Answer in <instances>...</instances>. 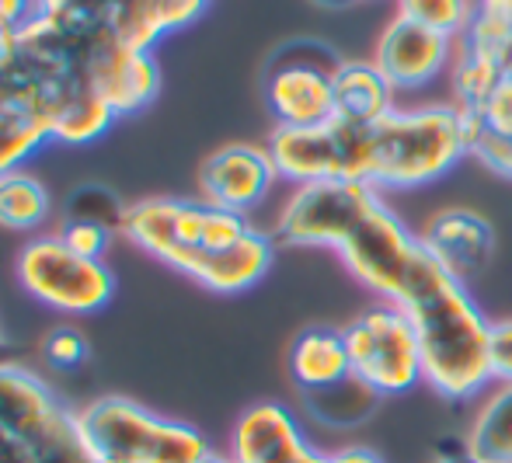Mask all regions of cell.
<instances>
[{
	"mask_svg": "<svg viewBox=\"0 0 512 463\" xmlns=\"http://www.w3.org/2000/svg\"><path fill=\"white\" fill-rule=\"evenodd\" d=\"M272 237L290 248H331L366 289L405 310L422 342L425 383L436 394L467 401L492 387V321L373 185H300Z\"/></svg>",
	"mask_w": 512,
	"mask_h": 463,
	"instance_id": "cell-1",
	"label": "cell"
},
{
	"mask_svg": "<svg viewBox=\"0 0 512 463\" xmlns=\"http://www.w3.org/2000/svg\"><path fill=\"white\" fill-rule=\"evenodd\" d=\"M122 237L168 269L223 296L244 293L262 282L276 258V237L258 230L248 213L178 195H157L126 206Z\"/></svg>",
	"mask_w": 512,
	"mask_h": 463,
	"instance_id": "cell-2",
	"label": "cell"
},
{
	"mask_svg": "<svg viewBox=\"0 0 512 463\" xmlns=\"http://www.w3.org/2000/svg\"><path fill=\"white\" fill-rule=\"evenodd\" d=\"M335 129L338 182H363L377 192L422 188L467 157L464 115L457 105H398L366 126L335 115Z\"/></svg>",
	"mask_w": 512,
	"mask_h": 463,
	"instance_id": "cell-3",
	"label": "cell"
},
{
	"mask_svg": "<svg viewBox=\"0 0 512 463\" xmlns=\"http://www.w3.org/2000/svg\"><path fill=\"white\" fill-rule=\"evenodd\" d=\"M0 463H95L77 411L21 363L0 366Z\"/></svg>",
	"mask_w": 512,
	"mask_h": 463,
	"instance_id": "cell-4",
	"label": "cell"
},
{
	"mask_svg": "<svg viewBox=\"0 0 512 463\" xmlns=\"http://www.w3.org/2000/svg\"><path fill=\"white\" fill-rule=\"evenodd\" d=\"M84 446L95 460L112 463H199L209 443L189 422H175L129 397H98L77 411Z\"/></svg>",
	"mask_w": 512,
	"mask_h": 463,
	"instance_id": "cell-5",
	"label": "cell"
},
{
	"mask_svg": "<svg viewBox=\"0 0 512 463\" xmlns=\"http://www.w3.org/2000/svg\"><path fill=\"white\" fill-rule=\"evenodd\" d=\"M342 335L349 349L352 380L363 383L370 394H408L425 380L418 331L411 317L394 303H377L363 310L356 321L345 324Z\"/></svg>",
	"mask_w": 512,
	"mask_h": 463,
	"instance_id": "cell-6",
	"label": "cell"
},
{
	"mask_svg": "<svg viewBox=\"0 0 512 463\" xmlns=\"http://www.w3.org/2000/svg\"><path fill=\"white\" fill-rule=\"evenodd\" d=\"M14 272L35 303L74 317L98 314L115 296V276L102 258L77 255L56 234L32 237L21 248Z\"/></svg>",
	"mask_w": 512,
	"mask_h": 463,
	"instance_id": "cell-7",
	"label": "cell"
},
{
	"mask_svg": "<svg viewBox=\"0 0 512 463\" xmlns=\"http://www.w3.org/2000/svg\"><path fill=\"white\" fill-rule=\"evenodd\" d=\"M234 463H380L373 450L349 446L342 453H317L290 408L276 401L251 404L230 436Z\"/></svg>",
	"mask_w": 512,
	"mask_h": 463,
	"instance_id": "cell-8",
	"label": "cell"
},
{
	"mask_svg": "<svg viewBox=\"0 0 512 463\" xmlns=\"http://www.w3.org/2000/svg\"><path fill=\"white\" fill-rule=\"evenodd\" d=\"M453 53H457V39L394 14L391 25H384V32L377 35L370 60L391 81L394 91L408 94L429 88L436 77L450 74Z\"/></svg>",
	"mask_w": 512,
	"mask_h": 463,
	"instance_id": "cell-9",
	"label": "cell"
},
{
	"mask_svg": "<svg viewBox=\"0 0 512 463\" xmlns=\"http://www.w3.org/2000/svg\"><path fill=\"white\" fill-rule=\"evenodd\" d=\"M276 182L279 171L272 164L269 147L227 143L216 154H209L203 168H199V199L234 209V213H251V209L269 199Z\"/></svg>",
	"mask_w": 512,
	"mask_h": 463,
	"instance_id": "cell-10",
	"label": "cell"
},
{
	"mask_svg": "<svg viewBox=\"0 0 512 463\" xmlns=\"http://www.w3.org/2000/svg\"><path fill=\"white\" fill-rule=\"evenodd\" d=\"M91 81L122 119L154 105V98L161 94V67L154 53L126 46L112 28H102L91 49Z\"/></svg>",
	"mask_w": 512,
	"mask_h": 463,
	"instance_id": "cell-11",
	"label": "cell"
},
{
	"mask_svg": "<svg viewBox=\"0 0 512 463\" xmlns=\"http://www.w3.org/2000/svg\"><path fill=\"white\" fill-rule=\"evenodd\" d=\"M335 67L338 60L331 67H321L314 60L283 56L265 81V101L276 115V126L307 129L335 119Z\"/></svg>",
	"mask_w": 512,
	"mask_h": 463,
	"instance_id": "cell-12",
	"label": "cell"
},
{
	"mask_svg": "<svg viewBox=\"0 0 512 463\" xmlns=\"http://www.w3.org/2000/svg\"><path fill=\"white\" fill-rule=\"evenodd\" d=\"M422 244L439 258L446 272H453L460 282L478 276L495 255V230L474 209H439L425 223Z\"/></svg>",
	"mask_w": 512,
	"mask_h": 463,
	"instance_id": "cell-13",
	"label": "cell"
},
{
	"mask_svg": "<svg viewBox=\"0 0 512 463\" xmlns=\"http://www.w3.org/2000/svg\"><path fill=\"white\" fill-rule=\"evenodd\" d=\"M206 7L209 0H119L112 18H108V28L126 46L154 53L161 39L196 25L206 14Z\"/></svg>",
	"mask_w": 512,
	"mask_h": 463,
	"instance_id": "cell-14",
	"label": "cell"
},
{
	"mask_svg": "<svg viewBox=\"0 0 512 463\" xmlns=\"http://www.w3.org/2000/svg\"><path fill=\"white\" fill-rule=\"evenodd\" d=\"M290 376L304 394H328L352 380L345 335L335 328H307L290 349Z\"/></svg>",
	"mask_w": 512,
	"mask_h": 463,
	"instance_id": "cell-15",
	"label": "cell"
},
{
	"mask_svg": "<svg viewBox=\"0 0 512 463\" xmlns=\"http://www.w3.org/2000/svg\"><path fill=\"white\" fill-rule=\"evenodd\" d=\"M335 108L338 119L377 122L398 108V91L391 88L373 60H338L335 67Z\"/></svg>",
	"mask_w": 512,
	"mask_h": 463,
	"instance_id": "cell-16",
	"label": "cell"
},
{
	"mask_svg": "<svg viewBox=\"0 0 512 463\" xmlns=\"http://www.w3.org/2000/svg\"><path fill=\"white\" fill-rule=\"evenodd\" d=\"M464 443L481 463H512V383L485 390Z\"/></svg>",
	"mask_w": 512,
	"mask_h": 463,
	"instance_id": "cell-17",
	"label": "cell"
},
{
	"mask_svg": "<svg viewBox=\"0 0 512 463\" xmlns=\"http://www.w3.org/2000/svg\"><path fill=\"white\" fill-rule=\"evenodd\" d=\"M46 143H53L46 119L35 108H28L25 101L0 91V175L18 171Z\"/></svg>",
	"mask_w": 512,
	"mask_h": 463,
	"instance_id": "cell-18",
	"label": "cell"
},
{
	"mask_svg": "<svg viewBox=\"0 0 512 463\" xmlns=\"http://www.w3.org/2000/svg\"><path fill=\"white\" fill-rule=\"evenodd\" d=\"M49 213H53V195L32 171L18 168L11 175H0V227L14 234H35L46 227Z\"/></svg>",
	"mask_w": 512,
	"mask_h": 463,
	"instance_id": "cell-19",
	"label": "cell"
},
{
	"mask_svg": "<svg viewBox=\"0 0 512 463\" xmlns=\"http://www.w3.org/2000/svg\"><path fill=\"white\" fill-rule=\"evenodd\" d=\"M502 77L506 74H502L499 63L457 42V53H453V67H450V88H453V105L460 112L481 115V108H485L492 91L502 84Z\"/></svg>",
	"mask_w": 512,
	"mask_h": 463,
	"instance_id": "cell-20",
	"label": "cell"
},
{
	"mask_svg": "<svg viewBox=\"0 0 512 463\" xmlns=\"http://www.w3.org/2000/svg\"><path fill=\"white\" fill-rule=\"evenodd\" d=\"M474 11H478V0H398V18H408L450 39H460L467 32Z\"/></svg>",
	"mask_w": 512,
	"mask_h": 463,
	"instance_id": "cell-21",
	"label": "cell"
},
{
	"mask_svg": "<svg viewBox=\"0 0 512 463\" xmlns=\"http://www.w3.org/2000/svg\"><path fill=\"white\" fill-rule=\"evenodd\" d=\"M56 237H60L70 251H77V255L102 258L105 262V251H108V244H112V227H105V223H98V220H84V216H67L63 227L56 230Z\"/></svg>",
	"mask_w": 512,
	"mask_h": 463,
	"instance_id": "cell-22",
	"label": "cell"
},
{
	"mask_svg": "<svg viewBox=\"0 0 512 463\" xmlns=\"http://www.w3.org/2000/svg\"><path fill=\"white\" fill-rule=\"evenodd\" d=\"M119 0H39V14L70 21V25H105Z\"/></svg>",
	"mask_w": 512,
	"mask_h": 463,
	"instance_id": "cell-23",
	"label": "cell"
},
{
	"mask_svg": "<svg viewBox=\"0 0 512 463\" xmlns=\"http://www.w3.org/2000/svg\"><path fill=\"white\" fill-rule=\"evenodd\" d=\"M46 359L56 366V370H77V366L88 363V338L74 328H56L53 335L42 345Z\"/></svg>",
	"mask_w": 512,
	"mask_h": 463,
	"instance_id": "cell-24",
	"label": "cell"
},
{
	"mask_svg": "<svg viewBox=\"0 0 512 463\" xmlns=\"http://www.w3.org/2000/svg\"><path fill=\"white\" fill-rule=\"evenodd\" d=\"M488 363H492V383H512V321H492Z\"/></svg>",
	"mask_w": 512,
	"mask_h": 463,
	"instance_id": "cell-25",
	"label": "cell"
},
{
	"mask_svg": "<svg viewBox=\"0 0 512 463\" xmlns=\"http://www.w3.org/2000/svg\"><path fill=\"white\" fill-rule=\"evenodd\" d=\"M481 122H485L492 133L509 136L512 140V77H502V84L492 91V98L485 101Z\"/></svg>",
	"mask_w": 512,
	"mask_h": 463,
	"instance_id": "cell-26",
	"label": "cell"
},
{
	"mask_svg": "<svg viewBox=\"0 0 512 463\" xmlns=\"http://www.w3.org/2000/svg\"><path fill=\"white\" fill-rule=\"evenodd\" d=\"M39 14V0H0V39L25 28Z\"/></svg>",
	"mask_w": 512,
	"mask_h": 463,
	"instance_id": "cell-27",
	"label": "cell"
},
{
	"mask_svg": "<svg viewBox=\"0 0 512 463\" xmlns=\"http://www.w3.org/2000/svg\"><path fill=\"white\" fill-rule=\"evenodd\" d=\"M432 463H481V460L467 450V443H450V446H439Z\"/></svg>",
	"mask_w": 512,
	"mask_h": 463,
	"instance_id": "cell-28",
	"label": "cell"
},
{
	"mask_svg": "<svg viewBox=\"0 0 512 463\" xmlns=\"http://www.w3.org/2000/svg\"><path fill=\"white\" fill-rule=\"evenodd\" d=\"M11 352H14V345L7 342L4 328H0V366H4V363H14V359H11Z\"/></svg>",
	"mask_w": 512,
	"mask_h": 463,
	"instance_id": "cell-29",
	"label": "cell"
},
{
	"mask_svg": "<svg viewBox=\"0 0 512 463\" xmlns=\"http://www.w3.org/2000/svg\"><path fill=\"white\" fill-rule=\"evenodd\" d=\"M317 4H324V7H345V4H352V0H317Z\"/></svg>",
	"mask_w": 512,
	"mask_h": 463,
	"instance_id": "cell-30",
	"label": "cell"
},
{
	"mask_svg": "<svg viewBox=\"0 0 512 463\" xmlns=\"http://www.w3.org/2000/svg\"><path fill=\"white\" fill-rule=\"evenodd\" d=\"M199 463H234V460H227V457H216V453H209L206 460H199Z\"/></svg>",
	"mask_w": 512,
	"mask_h": 463,
	"instance_id": "cell-31",
	"label": "cell"
},
{
	"mask_svg": "<svg viewBox=\"0 0 512 463\" xmlns=\"http://www.w3.org/2000/svg\"><path fill=\"white\" fill-rule=\"evenodd\" d=\"M95 463H112V460H95Z\"/></svg>",
	"mask_w": 512,
	"mask_h": 463,
	"instance_id": "cell-32",
	"label": "cell"
}]
</instances>
